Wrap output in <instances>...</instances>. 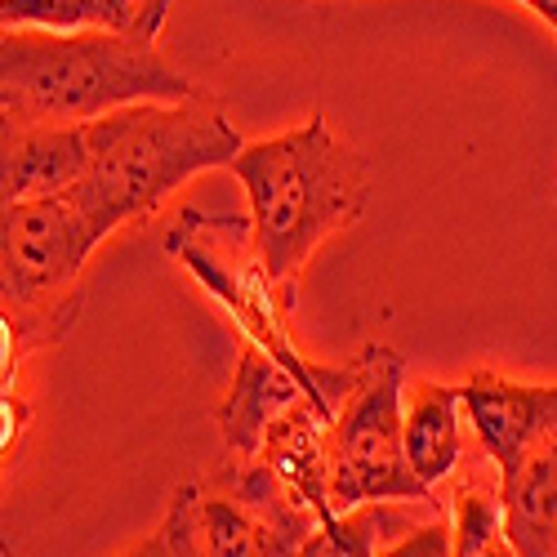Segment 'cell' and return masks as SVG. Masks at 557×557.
Wrapping results in <instances>:
<instances>
[{
    "label": "cell",
    "instance_id": "obj_1",
    "mask_svg": "<svg viewBox=\"0 0 557 557\" xmlns=\"http://www.w3.org/2000/svg\"><path fill=\"white\" fill-rule=\"evenodd\" d=\"M174 0H144L129 27L0 32V116L18 125H85L129 103H178L201 89L161 54Z\"/></svg>",
    "mask_w": 557,
    "mask_h": 557
},
{
    "label": "cell",
    "instance_id": "obj_2",
    "mask_svg": "<svg viewBox=\"0 0 557 557\" xmlns=\"http://www.w3.org/2000/svg\"><path fill=\"white\" fill-rule=\"evenodd\" d=\"M250 206V246L286 299L299 272L335 232L352 227L370 197L366 161L335 138L326 116L246 144L227 165Z\"/></svg>",
    "mask_w": 557,
    "mask_h": 557
},
{
    "label": "cell",
    "instance_id": "obj_3",
    "mask_svg": "<svg viewBox=\"0 0 557 557\" xmlns=\"http://www.w3.org/2000/svg\"><path fill=\"white\" fill-rule=\"evenodd\" d=\"M246 144L201 95L178 103H129L89 121V165L67 193L99 242L116 227L152 219L183 183L227 170Z\"/></svg>",
    "mask_w": 557,
    "mask_h": 557
},
{
    "label": "cell",
    "instance_id": "obj_4",
    "mask_svg": "<svg viewBox=\"0 0 557 557\" xmlns=\"http://www.w3.org/2000/svg\"><path fill=\"white\" fill-rule=\"evenodd\" d=\"M165 250L197 276L232 321H237L242 339L259 344L286 370H295L308 397L335 420L339 406L348 401V393L361 380V352L348 366H317L299 352L290 321H286L295 299H286L282 286L263 272V263L250 246V219L183 210L165 232Z\"/></svg>",
    "mask_w": 557,
    "mask_h": 557
},
{
    "label": "cell",
    "instance_id": "obj_5",
    "mask_svg": "<svg viewBox=\"0 0 557 557\" xmlns=\"http://www.w3.org/2000/svg\"><path fill=\"white\" fill-rule=\"evenodd\" d=\"M401 388L406 361L384 348H361V380L331 424V504L335 513L370 499H433L410 473L401 450Z\"/></svg>",
    "mask_w": 557,
    "mask_h": 557
},
{
    "label": "cell",
    "instance_id": "obj_6",
    "mask_svg": "<svg viewBox=\"0 0 557 557\" xmlns=\"http://www.w3.org/2000/svg\"><path fill=\"white\" fill-rule=\"evenodd\" d=\"M99 246L95 223L67 193L0 206V304L76 295L81 272Z\"/></svg>",
    "mask_w": 557,
    "mask_h": 557
},
{
    "label": "cell",
    "instance_id": "obj_7",
    "mask_svg": "<svg viewBox=\"0 0 557 557\" xmlns=\"http://www.w3.org/2000/svg\"><path fill=\"white\" fill-rule=\"evenodd\" d=\"M459 401L478 450L495 459L499 473L557 437V384H518L482 366L459 384Z\"/></svg>",
    "mask_w": 557,
    "mask_h": 557
},
{
    "label": "cell",
    "instance_id": "obj_8",
    "mask_svg": "<svg viewBox=\"0 0 557 557\" xmlns=\"http://www.w3.org/2000/svg\"><path fill=\"white\" fill-rule=\"evenodd\" d=\"M89 165L85 125H18L0 116V206L72 193Z\"/></svg>",
    "mask_w": 557,
    "mask_h": 557
},
{
    "label": "cell",
    "instance_id": "obj_9",
    "mask_svg": "<svg viewBox=\"0 0 557 557\" xmlns=\"http://www.w3.org/2000/svg\"><path fill=\"white\" fill-rule=\"evenodd\" d=\"M308 388L295 370H286L272 352H263L259 344H242L237 357V375L227 384V397L219 401V433L232 459H255L263 450L268 429L282 420V414L304 401Z\"/></svg>",
    "mask_w": 557,
    "mask_h": 557
},
{
    "label": "cell",
    "instance_id": "obj_10",
    "mask_svg": "<svg viewBox=\"0 0 557 557\" xmlns=\"http://www.w3.org/2000/svg\"><path fill=\"white\" fill-rule=\"evenodd\" d=\"M197 513V557H290V540L272 527V518L237 486L232 469L214 478H193Z\"/></svg>",
    "mask_w": 557,
    "mask_h": 557
},
{
    "label": "cell",
    "instance_id": "obj_11",
    "mask_svg": "<svg viewBox=\"0 0 557 557\" xmlns=\"http://www.w3.org/2000/svg\"><path fill=\"white\" fill-rule=\"evenodd\" d=\"M331 424H335L331 414L312 397H304L268 429L263 450L255 455L312 508L321 527L335 518V504H331Z\"/></svg>",
    "mask_w": 557,
    "mask_h": 557
},
{
    "label": "cell",
    "instance_id": "obj_12",
    "mask_svg": "<svg viewBox=\"0 0 557 557\" xmlns=\"http://www.w3.org/2000/svg\"><path fill=\"white\" fill-rule=\"evenodd\" d=\"M463 401L459 384H433V380H406L401 388V450L410 473L429 491L455 478L463 459Z\"/></svg>",
    "mask_w": 557,
    "mask_h": 557
},
{
    "label": "cell",
    "instance_id": "obj_13",
    "mask_svg": "<svg viewBox=\"0 0 557 557\" xmlns=\"http://www.w3.org/2000/svg\"><path fill=\"white\" fill-rule=\"evenodd\" d=\"M499 491L513 557H557V437L504 469Z\"/></svg>",
    "mask_w": 557,
    "mask_h": 557
},
{
    "label": "cell",
    "instance_id": "obj_14",
    "mask_svg": "<svg viewBox=\"0 0 557 557\" xmlns=\"http://www.w3.org/2000/svg\"><path fill=\"white\" fill-rule=\"evenodd\" d=\"M450 553L455 557H513L504 535V491L495 459L482 455L473 463L459 459L450 478Z\"/></svg>",
    "mask_w": 557,
    "mask_h": 557
},
{
    "label": "cell",
    "instance_id": "obj_15",
    "mask_svg": "<svg viewBox=\"0 0 557 557\" xmlns=\"http://www.w3.org/2000/svg\"><path fill=\"white\" fill-rule=\"evenodd\" d=\"M81 317V290L50 299V304H0V388H10L18 366L67 339V331Z\"/></svg>",
    "mask_w": 557,
    "mask_h": 557
},
{
    "label": "cell",
    "instance_id": "obj_16",
    "mask_svg": "<svg viewBox=\"0 0 557 557\" xmlns=\"http://www.w3.org/2000/svg\"><path fill=\"white\" fill-rule=\"evenodd\" d=\"M144 0H0V32H85V27H129Z\"/></svg>",
    "mask_w": 557,
    "mask_h": 557
},
{
    "label": "cell",
    "instance_id": "obj_17",
    "mask_svg": "<svg viewBox=\"0 0 557 557\" xmlns=\"http://www.w3.org/2000/svg\"><path fill=\"white\" fill-rule=\"evenodd\" d=\"M384 553L388 557H450V527L442 518L420 522L414 531H406L401 540H393Z\"/></svg>",
    "mask_w": 557,
    "mask_h": 557
},
{
    "label": "cell",
    "instance_id": "obj_18",
    "mask_svg": "<svg viewBox=\"0 0 557 557\" xmlns=\"http://www.w3.org/2000/svg\"><path fill=\"white\" fill-rule=\"evenodd\" d=\"M27 429H32V406L14 393V384L0 388V463H5L18 450V442L27 437Z\"/></svg>",
    "mask_w": 557,
    "mask_h": 557
},
{
    "label": "cell",
    "instance_id": "obj_19",
    "mask_svg": "<svg viewBox=\"0 0 557 557\" xmlns=\"http://www.w3.org/2000/svg\"><path fill=\"white\" fill-rule=\"evenodd\" d=\"M518 5H527L548 32H557V0H518Z\"/></svg>",
    "mask_w": 557,
    "mask_h": 557
}]
</instances>
